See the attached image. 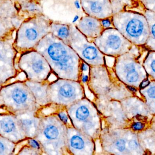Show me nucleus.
Returning a JSON list of instances; mask_svg holds the SVG:
<instances>
[{"label":"nucleus","instance_id":"nucleus-25","mask_svg":"<svg viewBox=\"0 0 155 155\" xmlns=\"http://www.w3.org/2000/svg\"><path fill=\"white\" fill-rule=\"evenodd\" d=\"M16 144L0 136V155H11L15 152Z\"/></svg>","mask_w":155,"mask_h":155},{"label":"nucleus","instance_id":"nucleus-4","mask_svg":"<svg viewBox=\"0 0 155 155\" xmlns=\"http://www.w3.org/2000/svg\"><path fill=\"white\" fill-rule=\"evenodd\" d=\"M0 97L3 108L13 114L35 112L37 109L36 100L25 81H17L2 86Z\"/></svg>","mask_w":155,"mask_h":155},{"label":"nucleus","instance_id":"nucleus-3","mask_svg":"<svg viewBox=\"0 0 155 155\" xmlns=\"http://www.w3.org/2000/svg\"><path fill=\"white\" fill-rule=\"evenodd\" d=\"M52 22L44 14L25 20L16 30L14 41L18 53L35 50L39 42L51 32Z\"/></svg>","mask_w":155,"mask_h":155},{"label":"nucleus","instance_id":"nucleus-1","mask_svg":"<svg viewBox=\"0 0 155 155\" xmlns=\"http://www.w3.org/2000/svg\"><path fill=\"white\" fill-rule=\"evenodd\" d=\"M35 50L43 55L60 77L78 79L80 57L70 45L51 33L45 35L35 46Z\"/></svg>","mask_w":155,"mask_h":155},{"label":"nucleus","instance_id":"nucleus-21","mask_svg":"<svg viewBox=\"0 0 155 155\" xmlns=\"http://www.w3.org/2000/svg\"><path fill=\"white\" fill-rule=\"evenodd\" d=\"M146 18L149 25L150 34L145 46L155 50V12L143 7L142 12Z\"/></svg>","mask_w":155,"mask_h":155},{"label":"nucleus","instance_id":"nucleus-36","mask_svg":"<svg viewBox=\"0 0 155 155\" xmlns=\"http://www.w3.org/2000/svg\"><path fill=\"white\" fill-rule=\"evenodd\" d=\"M149 84H150V82L148 80H146L142 83L141 85V88H144L149 85Z\"/></svg>","mask_w":155,"mask_h":155},{"label":"nucleus","instance_id":"nucleus-2","mask_svg":"<svg viewBox=\"0 0 155 155\" xmlns=\"http://www.w3.org/2000/svg\"><path fill=\"white\" fill-rule=\"evenodd\" d=\"M112 20L114 28L134 45H145L150 31L148 22L143 13L132 10L122 11L113 15Z\"/></svg>","mask_w":155,"mask_h":155},{"label":"nucleus","instance_id":"nucleus-7","mask_svg":"<svg viewBox=\"0 0 155 155\" xmlns=\"http://www.w3.org/2000/svg\"><path fill=\"white\" fill-rule=\"evenodd\" d=\"M86 100L79 101L70 107L69 114L78 130L90 137H94L99 128V120L96 111Z\"/></svg>","mask_w":155,"mask_h":155},{"label":"nucleus","instance_id":"nucleus-12","mask_svg":"<svg viewBox=\"0 0 155 155\" xmlns=\"http://www.w3.org/2000/svg\"><path fill=\"white\" fill-rule=\"evenodd\" d=\"M50 97L54 102L69 104L81 98L82 90L77 83L60 80L51 86Z\"/></svg>","mask_w":155,"mask_h":155},{"label":"nucleus","instance_id":"nucleus-8","mask_svg":"<svg viewBox=\"0 0 155 155\" xmlns=\"http://www.w3.org/2000/svg\"><path fill=\"white\" fill-rule=\"evenodd\" d=\"M17 65L27 79L33 82L41 83L45 80L51 70L47 60L35 50L21 54Z\"/></svg>","mask_w":155,"mask_h":155},{"label":"nucleus","instance_id":"nucleus-16","mask_svg":"<svg viewBox=\"0 0 155 155\" xmlns=\"http://www.w3.org/2000/svg\"><path fill=\"white\" fill-rule=\"evenodd\" d=\"M75 25L78 30L90 41L101 35L105 30L100 19L88 15L82 17Z\"/></svg>","mask_w":155,"mask_h":155},{"label":"nucleus","instance_id":"nucleus-5","mask_svg":"<svg viewBox=\"0 0 155 155\" xmlns=\"http://www.w3.org/2000/svg\"><path fill=\"white\" fill-rule=\"evenodd\" d=\"M40 2L44 14L54 22L75 25L87 15L80 0H40Z\"/></svg>","mask_w":155,"mask_h":155},{"label":"nucleus","instance_id":"nucleus-11","mask_svg":"<svg viewBox=\"0 0 155 155\" xmlns=\"http://www.w3.org/2000/svg\"><path fill=\"white\" fill-rule=\"evenodd\" d=\"M14 41L12 37L0 40V84L2 86L19 74L15 67L18 52L14 45Z\"/></svg>","mask_w":155,"mask_h":155},{"label":"nucleus","instance_id":"nucleus-14","mask_svg":"<svg viewBox=\"0 0 155 155\" xmlns=\"http://www.w3.org/2000/svg\"><path fill=\"white\" fill-rule=\"evenodd\" d=\"M67 144L74 154H92L94 149V145L88 136L72 128L67 131Z\"/></svg>","mask_w":155,"mask_h":155},{"label":"nucleus","instance_id":"nucleus-22","mask_svg":"<svg viewBox=\"0 0 155 155\" xmlns=\"http://www.w3.org/2000/svg\"><path fill=\"white\" fill-rule=\"evenodd\" d=\"M0 16L7 18L21 17L15 0H0Z\"/></svg>","mask_w":155,"mask_h":155},{"label":"nucleus","instance_id":"nucleus-29","mask_svg":"<svg viewBox=\"0 0 155 155\" xmlns=\"http://www.w3.org/2000/svg\"><path fill=\"white\" fill-rule=\"evenodd\" d=\"M114 144L116 148L120 152H123L125 149L126 143L123 139H120L117 140Z\"/></svg>","mask_w":155,"mask_h":155},{"label":"nucleus","instance_id":"nucleus-30","mask_svg":"<svg viewBox=\"0 0 155 155\" xmlns=\"http://www.w3.org/2000/svg\"><path fill=\"white\" fill-rule=\"evenodd\" d=\"M28 144L31 147L35 150H39L40 148V145L38 141L32 138H29L28 140Z\"/></svg>","mask_w":155,"mask_h":155},{"label":"nucleus","instance_id":"nucleus-24","mask_svg":"<svg viewBox=\"0 0 155 155\" xmlns=\"http://www.w3.org/2000/svg\"><path fill=\"white\" fill-rule=\"evenodd\" d=\"M25 83L32 93L36 102L41 104H45L47 101V93L45 87L41 85L39 82L25 81Z\"/></svg>","mask_w":155,"mask_h":155},{"label":"nucleus","instance_id":"nucleus-38","mask_svg":"<svg viewBox=\"0 0 155 155\" xmlns=\"http://www.w3.org/2000/svg\"><path fill=\"white\" fill-rule=\"evenodd\" d=\"M151 67L152 69L153 70L154 72H155V59L152 61V63L151 64Z\"/></svg>","mask_w":155,"mask_h":155},{"label":"nucleus","instance_id":"nucleus-6","mask_svg":"<svg viewBox=\"0 0 155 155\" xmlns=\"http://www.w3.org/2000/svg\"><path fill=\"white\" fill-rule=\"evenodd\" d=\"M57 118L48 117L40 122L35 137L46 152H61L67 144V130Z\"/></svg>","mask_w":155,"mask_h":155},{"label":"nucleus","instance_id":"nucleus-13","mask_svg":"<svg viewBox=\"0 0 155 155\" xmlns=\"http://www.w3.org/2000/svg\"><path fill=\"white\" fill-rule=\"evenodd\" d=\"M0 136L16 144L27 138L15 115L0 113Z\"/></svg>","mask_w":155,"mask_h":155},{"label":"nucleus","instance_id":"nucleus-27","mask_svg":"<svg viewBox=\"0 0 155 155\" xmlns=\"http://www.w3.org/2000/svg\"><path fill=\"white\" fill-rule=\"evenodd\" d=\"M127 80L129 82L133 83L137 81L138 79V74L137 72L134 70H131L127 72L126 76Z\"/></svg>","mask_w":155,"mask_h":155},{"label":"nucleus","instance_id":"nucleus-18","mask_svg":"<svg viewBox=\"0 0 155 155\" xmlns=\"http://www.w3.org/2000/svg\"><path fill=\"white\" fill-rule=\"evenodd\" d=\"M19 15L25 19L44 14L40 0H15Z\"/></svg>","mask_w":155,"mask_h":155},{"label":"nucleus","instance_id":"nucleus-33","mask_svg":"<svg viewBox=\"0 0 155 155\" xmlns=\"http://www.w3.org/2000/svg\"><path fill=\"white\" fill-rule=\"evenodd\" d=\"M147 93L151 98H155V86L151 87L147 91Z\"/></svg>","mask_w":155,"mask_h":155},{"label":"nucleus","instance_id":"nucleus-26","mask_svg":"<svg viewBox=\"0 0 155 155\" xmlns=\"http://www.w3.org/2000/svg\"><path fill=\"white\" fill-rule=\"evenodd\" d=\"M144 8L155 12V0H140Z\"/></svg>","mask_w":155,"mask_h":155},{"label":"nucleus","instance_id":"nucleus-19","mask_svg":"<svg viewBox=\"0 0 155 155\" xmlns=\"http://www.w3.org/2000/svg\"><path fill=\"white\" fill-rule=\"evenodd\" d=\"M24 20L21 17L7 18L0 16V40L12 38L14 32Z\"/></svg>","mask_w":155,"mask_h":155},{"label":"nucleus","instance_id":"nucleus-34","mask_svg":"<svg viewBox=\"0 0 155 155\" xmlns=\"http://www.w3.org/2000/svg\"><path fill=\"white\" fill-rule=\"evenodd\" d=\"M129 146L133 149H136L138 147V144L135 141H132L129 143Z\"/></svg>","mask_w":155,"mask_h":155},{"label":"nucleus","instance_id":"nucleus-32","mask_svg":"<svg viewBox=\"0 0 155 155\" xmlns=\"http://www.w3.org/2000/svg\"><path fill=\"white\" fill-rule=\"evenodd\" d=\"M144 125L141 123H136L133 125V127L136 130H141L143 128Z\"/></svg>","mask_w":155,"mask_h":155},{"label":"nucleus","instance_id":"nucleus-15","mask_svg":"<svg viewBox=\"0 0 155 155\" xmlns=\"http://www.w3.org/2000/svg\"><path fill=\"white\" fill-rule=\"evenodd\" d=\"M80 2L82 9L87 15L100 20L113 16L110 0H80Z\"/></svg>","mask_w":155,"mask_h":155},{"label":"nucleus","instance_id":"nucleus-23","mask_svg":"<svg viewBox=\"0 0 155 155\" xmlns=\"http://www.w3.org/2000/svg\"><path fill=\"white\" fill-rule=\"evenodd\" d=\"M113 8V15L126 10H131L141 6L140 0H110Z\"/></svg>","mask_w":155,"mask_h":155},{"label":"nucleus","instance_id":"nucleus-9","mask_svg":"<svg viewBox=\"0 0 155 155\" xmlns=\"http://www.w3.org/2000/svg\"><path fill=\"white\" fill-rule=\"evenodd\" d=\"M71 39L70 45L80 59L93 66L103 65L104 55L102 53L93 41H88L74 25H70Z\"/></svg>","mask_w":155,"mask_h":155},{"label":"nucleus","instance_id":"nucleus-39","mask_svg":"<svg viewBox=\"0 0 155 155\" xmlns=\"http://www.w3.org/2000/svg\"><path fill=\"white\" fill-rule=\"evenodd\" d=\"M128 87L130 90L133 91V92H136V90L134 88V87H130V86H128Z\"/></svg>","mask_w":155,"mask_h":155},{"label":"nucleus","instance_id":"nucleus-35","mask_svg":"<svg viewBox=\"0 0 155 155\" xmlns=\"http://www.w3.org/2000/svg\"><path fill=\"white\" fill-rule=\"evenodd\" d=\"M81 69L83 72H86L88 69V66L85 63H82L81 65Z\"/></svg>","mask_w":155,"mask_h":155},{"label":"nucleus","instance_id":"nucleus-17","mask_svg":"<svg viewBox=\"0 0 155 155\" xmlns=\"http://www.w3.org/2000/svg\"><path fill=\"white\" fill-rule=\"evenodd\" d=\"M15 115L27 138L35 137L39 129L40 121L34 115V112H25Z\"/></svg>","mask_w":155,"mask_h":155},{"label":"nucleus","instance_id":"nucleus-10","mask_svg":"<svg viewBox=\"0 0 155 155\" xmlns=\"http://www.w3.org/2000/svg\"><path fill=\"white\" fill-rule=\"evenodd\" d=\"M92 41L102 53L108 56L124 54L134 45L114 27L105 29L101 35Z\"/></svg>","mask_w":155,"mask_h":155},{"label":"nucleus","instance_id":"nucleus-28","mask_svg":"<svg viewBox=\"0 0 155 155\" xmlns=\"http://www.w3.org/2000/svg\"><path fill=\"white\" fill-rule=\"evenodd\" d=\"M100 21H101V24L104 29L114 27L112 22V17L101 19Z\"/></svg>","mask_w":155,"mask_h":155},{"label":"nucleus","instance_id":"nucleus-31","mask_svg":"<svg viewBox=\"0 0 155 155\" xmlns=\"http://www.w3.org/2000/svg\"><path fill=\"white\" fill-rule=\"evenodd\" d=\"M58 116H59V118H60V120L64 123H68V116L64 112H61L60 113L58 114Z\"/></svg>","mask_w":155,"mask_h":155},{"label":"nucleus","instance_id":"nucleus-37","mask_svg":"<svg viewBox=\"0 0 155 155\" xmlns=\"http://www.w3.org/2000/svg\"><path fill=\"white\" fill-rule=\"evenodd\" d=\"M88 76L87 75H84L82 76V82L84 83H86L88 80Z\"/></svg>","mask_w":155,"mask_h":155},{"label":"nucleus","instance_id":"nucleus-20","mask_svg":"<svg viewBox=\"0 0 155 155\" xmlns=\"http://www.w3.org/2000/svg\"><path fill=\"white\" fill-rule=\"evenodd\" d=\"M51 32L66 44L70 45L71 39L70 25L52 22Z\"/></svg>","mask_w":155,"mask_h":155}]
</instances>
